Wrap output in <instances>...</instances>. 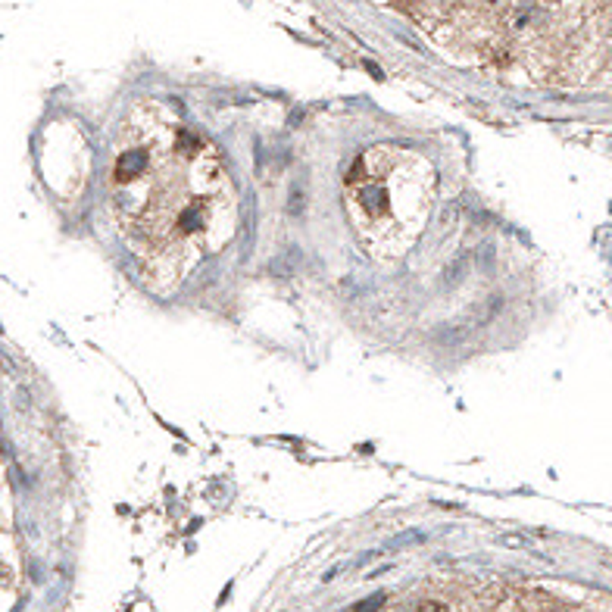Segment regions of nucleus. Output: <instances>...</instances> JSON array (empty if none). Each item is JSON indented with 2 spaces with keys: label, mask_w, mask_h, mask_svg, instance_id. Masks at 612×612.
Here are the masks:
<instances>
[{
  "label": "nucleus",
  "mask_w": 612,
  "mask_h": 612,
  "mask_svg": "<svg viewBox=\"0 0 612 612\" xmlns=\"http://www.w3.org/2000/svg\"><path fill=\"white\" fill-rule=\"evenodd\" d=\"M122 238L150 272L178 278L232 234V182L197 131L144 103L125 119L109 169Z\"/></svg>",
  "instance_id": "1"
},
{
  "label": "nucleus",
  "mask_w": 612,
  "mask_h": 612,
  "mask_svg": "<svg viewBox=\"0 0 612 612\" xmlns=\"http://www.w3.org/2000/svg\"><path fill=\"white\" fill-rule=\"evenodd\" d=\"M347 212L362 244L381 256H400L422 232L431 210L435 172L409 150H366L347 172Z\"/></svg>",
  "instance_id": "2"
},
{
  "label": "nucleus",
  "mask_w": 612,
  "mask_h": 612,
  "mask_svg": "<svg viewBox=\"0 0 612 612\" xmlns=\"http://www.w3.org/2000/svg\"><path fill=\"white\" fill-rule=\"evenodd\" d=\"M381 606H384V593H372V597H366L362 603H356L353 612H378Z\"/></svg>",
  "instance_id": "3"
},
{
  "label": "nucleus",
  "mask_w": 612,
  "mask_h": 612,
  "mask_svg": "<svg viewBox=\"0 0 612 612\" xmlns=\"http://www.w3.org/2000/svg\"><path fill=\"white\" fill-rule=\"evenodd\" d=\"M419 540H425L422 531H409V534H400V538L391 540V547H406V544H419Z\"/></svg>",
  "instance_id": "4"
},
{
  "label": "nucleus",
  "mask_w": 612,
  "mask_h": 612,
  "mask_svg": "<svg viewBox=\"0 0 612 612\" xmlns=\"http://www.w3.org/2000/svg\"><path fill=\"white\" fill-rule=\"evenodd\" d=\"M415 612H450V609H447V606H444V603H422V606H419V609H415Z\"/></svg>",
  "instance_id": "5"
},
{
  "label": "nucleus",
  "mask_w": 612,
  "mask_h": 612,
  "mask_svg": "<svg viewBox=\"0 0 612 612\" xmlns=\"http://www.w3.org/2000/svg\"><path fill=\"white\" fill-rule=\"evenodd\" d=\"M503 544H506V547H522L525 540H522V538H503Z\"/></svg>",
  "instance_id": "6"
}]
</instances>
